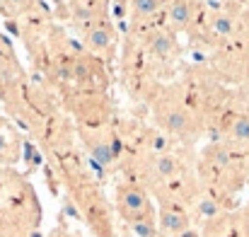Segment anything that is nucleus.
I'll return each instance as SVG.
<instances>
[{
  "mask_svg": "<svg viewBox=\"0 0 249 237\" xmlns=\"http://www.w3.org/2000/svg\"><path fill=\"white\" fill-rule=\"evenodd\" d=\"M150 49L155 51V56H162V58H165L167 54L172 51V41L167 39V34H158V36L153 39V44H150Z\"/></svg>",
  "mask_w": 249,
  "mask_h": 237,
  "instance_id": "obj_11",
  "label": "nucleus"
},
{
  "mask_svg": "<svg viewBox=\"0 0 249 237\" xmlns=\"http://www.w3.org/2000/svg\"><path fill=\"white\" fill-rule=\"evenodd\" d=\"M220 213H223V206H220L213 196H203V199L196 203V216H198L201 220H206V223L220 218Z\"/></svg>",
  "mask_w": 249,
  "mask_h": 237,
  "instance_id": "obj_5",
  "label": "nucleus"
},
{
  "mask_svg": "<svg viewBox=\"0 0 249 237\" xmlns=\"http://www.w3.org/2000/svg\"><path fill=\"white\" fill-rule=\"evenodd\" d=\"M245 237H249V218L245 220Z\"/></svg>",
  "mask_w": 249,
  "mask_h": 237,
  "instance_id": "obj_13",
  "label": "nucleus"
},
{
  "mask_svg": "<svg viewBox=\"0 0 249 237\" xmlns=\"http://www.w3.org/2000/svg\"><path fill=\"white\" fill-rule=\"evenodd\" d=\"M213 32H215L218 36H230V34L235 32V22H232V17L218 15V17L213 19Z\"/></svg>",
  "mask_w": 249,
  "mask_h": 237,
  "instance_id": "obj_9",
  "label": "nucleus"
},
{
  "mask_svg": "<svg viewBox=\"0 0 249 237\" xmlns=\"http://www.w3.org/2000/svg\"><path fill=\"white\" fill-rule=\"evenodd\" d=\"M181 2H189V0H181Z\"/></svg>",
  "mask_w": 249,
  "mask_h": 237,
  "instance_id": "obj_15",
  "label": "nucleus"
},
{
  "mask_svg": "<svg viewBox=\"0 0 249 237\" xmlns=\"http://www.w3.org/2000/svg\"><path fill=\"white\" fill-rule=\"evenodd\" d=\"M191 5L189 2H174L172 7H169V19H172V24L174 27H186L189 22H191Z\"/></svg>",
  "mask_w": 249,
  "mask_h": 237,
  "instance_id": "obj_6",
  "label": "nucleus"
},
{
  "mask_svg": "<svg viewBox=\"0 0 249 237\" xmlns=\"http://www.w3.org/2000/svg\"><path fill=\"white\" fill-rule=\"evenodd\" d=\"M116 208H119L121 218L128 223L155 218L153 208H150V199L138 184H121L116 189Z\"/></svg>",
  "mask_w": 249,
  "mask_h": 237,
  "instance_id": "obj_1",
  "label": "nucleus"
},
{
  "mask_svg": "<svg viewBox=\"0 0 249 237\" xmlns=\"http://www.w3.org/2000/svg\"><path fill=\"white\" fill-rule=\"evenodd\" d=\"M5 146H7V143H5V138H2V133H0V155L5 153Z\"/></svg>",
  "mask_w": 249,
  "mask_h": 237,
  "instance_id": "obj_12",
  "label": "nucleus"
},
{
  "mask_svg": "<svg viewBox=\"0 0 249 237\" xmlns=\"http://www.w3.org/2000/svg\"><path fill=\"white\" fill-rule=\"evenodd\" d=\"M158 228L165 233V235H184L186 230H189V216H186V211H181V208H177V206H162V211H160V216H158Z\"/></svg>",
  "mask_w": 249,
  "mask_h": 237,
  "instance_id": "obj_2",
  "label": "nucleus"
},
{
  "mask_svg": "<svg viewBox=\"0 0 249 237\" xmlns=\"http://www.w3.org/2000/svg\"><path fill=\"white\" fill-rule=\"evenodd\" d=\"M160 121H162L167 133H174V136H186L191 131V116L179 107H169L160 116Z\"/></svg>",
  "mask_w": 249,
  "mask_h": 237,
  "instance_id": "obj_3",
  "label": "nucleus"
},
{
  "mask_svg": "<svg viewBox=\"0 0 249 237\" xmlns=\"http://www.w3.org/2000/svg\"><path fill=\"white\" fill-rule=\"evenodd\" d=\"M153 169H155V174L160 177V179H174L177 174H179V162L174 155H169V153H158L155 158H153Z\"/></svg>",
  "mask_w": 249,
  "mask_h": 237,
  "instance_id": "obj_4",
  "label": "nucleus"
},
{
  "mask_svg": "<svg viewBox=\"0 0 249 237\" xmlns=\"http://www.w3.org/2000/svg\"><path fill=\"white\" fill-rule=\"evenodd\" d=\"M160 7V0H133V10L138 17H150Z\"/></svg>",
  "mask_w": 249,
  "mask_h": 237,
  "instance_id": "obj_10",
  "label": "nucleus"
},
{
  "mask_svg": "<svg viewBox=\"0 0 249 237\" xmlns=\"http://www.w3.org/2000/svg\"><path fill=\"white\" fill-rule=\"evenodd\" d=\"M230 133L237 143H249V116H235V121L230 124Z\"/></svg>",
  "mask_w": 249,
  "mask_h": 237,
  "instance_id": "obj_8",
  "label": "nucleus"
},
{
  "mask_svg": "<svg viewBox=\"0 0 249 237\" xmlns=\"http://www.w3.org/2000/svg\"><path fill=\"white\" fill-rule=\"evenodd\" d=\"M7 2H12V5H19V2H22V0H7Z\"/></svg>",
  "mask_w": 249,
  "mask_h": 237,
  "instance_id": "obj_14",
  "label": "nucleus"
},
{
  "mask_svg": "<svg viewBox=\"0 0 249 237\" xmlns=\"http://www.w3.org/2000/svg\"><path fill=\"white\" fill-rule=\"evenodd\" d=\"M109 41H111V34H109L107 27H92L89 34H87V44H89V49H94V51L107 49Z\"/></svg>",
  "mask_w": 249,
  "mask_h": 237,
  "instance_id": "obj_7",
  "label": "nucleus"
}]
</instances>
